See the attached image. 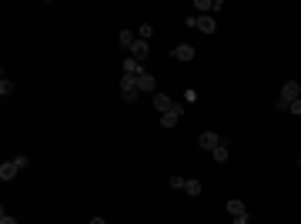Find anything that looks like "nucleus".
Returning a JSON list of instances; mask_svg holds the SVG:
<instances>
[{
  "mask_svg": "<svg viewBox=\"0 0 301 224\" xmlns=\"http://www.w3.org/2000/svg\"><path fill=\"white\" fill-rule=\"evenodd\" d=\"M298 97H301L298 80H288V84L281 87V94H278V101H275V107H278V111H288V104H291V101H298Z\"/></svg>",
  "mask_w": 301,
  "mask_h": 224,
  "instance_id": "obj_1",
  "label": "nucleus"
},
{
  "mask_svg": "<svg viewBox=\"0 0 301 224\" xmlns=\"http://www.w3.org/2000/svg\"><path fill=\"white\" fill-rule=\"evenodd\" d=\"M188 27H198L201 34H214V27H218V23H214L211 13H201V17H188Z\"/></svg>",
  "mask_w": 301,
  "mask_h": 224,
  "instance_id": "obj_2",
  "label": "nucleus"
},
{
  "mask_svg": "<svg viewBox=\"0 0 301 224\" xmlns=\"http://www.w3.org/2000/svg\"><path fill=\"white\" fill-rule=\"evenodd\" d=\"M181 117H184V104H174V107H171L167 114H161V127L167 131V127H174Z\"/></svg>",
  "mask_w": 301,
  "mask_h": 224,
  "instance_id": "obj_3",
  "label": "nucleus"
},
{
  "mask_svg": "<svg viewBox=\"0 0 301 224\" xmlns=\"http://www.w3.org/2000/svg\"><path fill=\"white\" fill-rule=\"evenodd\" d=\"M137 90H141V87H137V77H127V74H124V77H121V97H124V101H134V97H137Z\"/></svg>",
  "mask_w": 301,
  "mask_h": 224,
  "instance_id": "obj_4",
  "label": "nucleus"
},
{
  "mask_svg": "<svg viewBox=\"0 0 301 224\" xmlns=\"http://www.w3.org/2000/svg\"><path fill=\"white\" fill-rule=\"evenodd\" d=\"M17 174H20V164L17 161H3L0 164V181H13Z\"/></svg>",
  "mask_w": 301,
  "mask_h": 224,
  "instance_id": "obj_5",
  "label": "nucleus"
},
{
  "mask_svg": "<svg viewBox=\"0 0 301 224\" xmlns=\"http://www.w3.org/2000/svg\"><path fill=\"white\" fill-rule=\"evenodd\" d=\"M218 144H221V137L214 134V131H204V134L198 137V147H204V151H214Z\"/></svg>",
  "mask_w": 301,
  "mask_h": 224,
  "instance_id": "obj_6",
  "label": "nucleus"
},
{
  "mask_svg": "<svg viewBox=\"0 0 301 224\" xmlns=\"http://www.w3.org/2000/svg\"><path fill=\"white\" fill-rule=\"evenodd\" d=\"M124 74H127V77H141V74H144V70H141V60L124 57Z\"/></svg>",
  "mask_w": 301,
  "mask_h": 224,
  "instance_id": "obj_7",
  "label": "nucleus"
},
{
  "mask_svg": "<svg viewBox=\"0 0 301 224\" xmlns=\"http://www.w3.org/2000/svg\"><path fill=\"white\" fill-rule=\"evenodd\" d=\"M174 60H194V47L191 44H178L174 47Z\"/></svg>",
  "mask_w": 301,
  "mask_h": 224,
  "instance_id": "obj_8",
  "label": "nucleus"
},
{
  "mask_svg": "<svg viewBox=\"0 0 301 224\" xmlns=\"http://www.w3.org/2000/svg\"><path fill=\"white\" fill-rule=\"evenodd\" d=\"M154 107L161 114H167L171 111V107H174V101H171V97H167V94H154Z\"/></svg>",
  "mask_w": 301,
  "mask_h": 224,
  "instance_id": "obj_9",
  "label": "nucleus"
},
{
  "mask_svg": "<svg viewBox=\"0 0 301 224\" xmlns=\"http://www.w3.org/2000/svg\"><path fill=\"white\" fill-rule=\"evenodd\" d=\"M228 214H231V218H238V214H248L245 201H241V198H231V201H228Z\"/></svg>",
  "mask_w": 301,
  "mask_h": 224,
  "instance_id": "obj_10",
  "label": "nucleus"
},
{
  "mask_svg": "<svg viewBox=\"0 0 301 224\" xmlns=\"http://www.w3.org/2000/svg\"><path fill=\"white\" fill-rule=\"evenodd\" d=\"M147 50H151V47H147V40H137V44L131 47V57H134V60H144Z\"/></svg>",
  "mask_w": 301,
  "mask_h": 224,
  "instance_id": "obj_11",
  "label": "nucleus"
},
{
  "mask_svg": "<svg viewBox=\"0 0 301 224\" xmlns=\"http://www.w3.org/2000/svg\"><path fill=\"white\" fill-rule=\"evenodd\" d=\"M137 87H141V94H144V90H154L157 87V80L151 77V74H141V77H137Z\"/></svg>",
  "mask_w": 301,
  "mask_h": 224,
  "instance_id": "obj_12",
  "label": "nucleus"
},
{
  "mask_svg": "<svg viewBox=\"0 0 301 224\" xmlns=\"http://www.w3.org/2000/svg\"><path fill=\"white\" fill-rule=\"evenodd\" d=\"M117 40H121V47H127V50H131V47L137 44V37H134L131 30H121V34H117Z\"/></svg>",
  "mask_w": 301,
  "mask_h": 224,
  "instance_id": "obj_13",
  "label": "nucleus"
},
{
  "mask_svg": "<svg viewBox=\"0 0 301 224\" xmlns=\"http://www.w3.org/2000/svg\"><path fill=\"white\" fill-rule=\"evenodd\" d=\"M211 154H214V161H218V164H224V161H228V147H224V141H221L218 147H214Z\"/></svg>",
  "mask_w": 301,
  "mask_h": 224,
  "instance_id": "obj_14",
  "label": "nucleus"
},
{
  "mask_svg": "<svg viewBox=\"0 0 301 224\" xmlns=\"http://www.w3.org/2000/svg\"><path fill=\"white\" fill-rule=\"evenodd\" d=\"M184 191L194 198V194H201V184H198V181H184Z\"/></svg>",
  "mask_w": 301,
  "mask_h": 224,
  "instance_id": "obj_15",
  "label": "nucleus"
},
{
  "mask_svg": "<svg viewBox=\"0 0 301 224\" xmlns=\"http://www.w3.org/2000/svg\"><path fill=\"white\" fill-rule=\"evenodd\" d=\"M194 10H214V0H198Z\"/></svg>",
  "mask_w": 301,
  "mask_h": 224,
  "instance_id": "obj_16",
  "label": "nucleus"
},
{
  "mask_svg": "<svg viewBox=\"0 0 301 224\" xmlns=\"http://www.w3.org/2000/svg\"><path fill=\"white\" fill-rule=\"evenodd\" d=\"M10 90H13V84H10V80H7V77H3V80H0V97H7Z\"/></svg>",
  "mask_w": 301,
  "mask_h": 224,
  "instance_id": "obj_17",
  "label": "nucleus"
},
{
  "mask_svg": "<svg viewBox=\"0 0 301 224\" xmlns=\"http://www.w3.org/2000/svg\"><path fill=\"white\" fill-rule=\"evenodd\" d=\"M184 104H198V90H184Z\"/></svg>",
  "mask_w": 301,
  "mask_h": 224,
  "instance_id": "obj_18",
  "label": "nucleus"
},
{
  "mask_svg": "<svg viewBox=\"0 0 301 224\" xmlns=\"http://www.w3.org/2000/svg\"><path fill=\"white\" fill-rule=\"evenodd\" d=\"M171 188H174V191H184V178H178V174H174V178H171Z\"/></svg>",
  "mask_w": 301,
  "mask_h": 224,
  "instance_id": "obj_19",
  "label": "nucleus"
},
{
  "mask_svg": "<svg viewBox=\"0 0 301 224\" xmlns=\"http://www.w3.org/2000/svg\"><path fill=\"white\" fill-rule=\"evenodd\" d=\"M288 111H291V114H298V117H301V97H298V101H291V104H288Z\"/></svg>",
  "mask_w": 301,
  "mask_h": 224,
  "instance_id": "obj_20",
  "label": "nucleus"
},
{
  "mask_svg": "<svg viewBox=\"0 0 301 224\" xmlns=\"http://www.w3.org/2000/svg\"><path fill=\"white\" fill-rule=\"evenodd\" d=\"M0 224H17V221H13V218H10L7 211H0Z\"/></svg>",
  "mask_w": 301,
  "mask_h": 224,
  "instance_id": "obj_21",
  "label": "nucleus"
},
{
  "mask_svg": "<svg viewBox=\"0 0 301 224\" xmlns=\"http://www.w3.org/2000/svg\"><path fill=\"white\" fill-rule=\"evenodd\" d=\"M231 224H248V214H238V218H234Z\"/></svg>",
  "mask_w": 301,
  "mask_h": 224,
  "instance_id": "obj_22",
  "label": "nucleus"
},
{
  "mask_svg": "<svg viewBox=\"0 0 301 224\" xmlns=\"http://www.w3.org/2000/svg\"><path fill=\"white\" fill-rule=\"evenodd\" d=\"M90 224H107V221H104V218H94V221H90Z\"/></svg>",
  "mask_w": 301,
  "mask_h": 224,
  "instance_id": "obj_23",
  "label": "nucleus"
}]
</instances>
